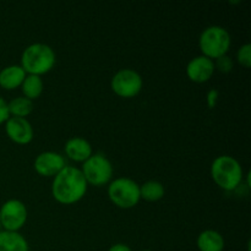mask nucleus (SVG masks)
<instances>
[{"label": "nucleus", "instance_id": "9d476101", "mask_svg": "<svg viewBox=\"0 0 251 251\" xmlns=\"http://www.w3.org/2000/svg\"><path fill=\"white\" fill-rule=\"evenodd\" d=\"M5 131L15 144L27 145L33 139V127L26 118L10 117L5 123Z\"/></svg>", "mask_w": 251, "mask_h": 251}, {"label": "nucleus", "instance_id": "dca6fc26", "mask_svg": "<svg viewBox=\"0 0 251 251\" xmlns=\"http://www.w3.org/2000/svg\"><path fill=\"white\" fill-rule=\"evenodd\" d=\"M22 92H24V97L28 98V100H33L41 97L44 90V83L41 76L37 75H26L24 82L21 85Z\"/></svg>", "mask_w": 251, "mask_h": 251}, {"label": "nucleus", "instance_id": "a211bd4d", "mask_svg": "<svg viewBox=\"0 0 251 251\" xmlns=\"http://www.w3.org/2000/svg\"><path fill=\"white\" fill-rule=\"evenodd\" d=\"M10 115L16 118H26L33 110V100L26 97L14 98L10 103H7Z\"/></svg>", "mask_w": 251, "mask_h": 251}, {"label": "nucleus", "instance_id": "b1692460", "mask_svg": "<svg viewBox=\"0 0 251 251\" xmlns=\"http://www.w3.org/2000/svg\"><path fill=\"white\" fill-rule=\"evenodd\" d=\"M141 251H152V250H149V249H146V250H141Z\"/></svg>", "mask_w": 251, "mask_h": 251}, {"label": "nucleus", "instance_id": "4be33fe9", "mask_svg": "<svg viewBox=\"0 0 251 251\" xmlns=\"http://www.w3.org/2000/svg\"><path fill=\"white\" fill-rule=\"evenodd\" d=\"M218 96H220V93H218L217 90L208 91V93H207V105H208V108H210V109H213V108L216 107V104H217Z\"/></svg>", "mask_w": 251, "mask_h": 251}, {"label": "nucleus", "instance_id": "0eeeda50", "mask_svg": "<svg viewBox=\"0 0 251 251\" xmlns=\"http://www.w3.org/2000/svg\"><path fill=\"white\" fill-rule=\"evenodd\" d=\"M144 81L141 75L132 69H122L110 81L113 92L122 98H134L141 92Z\"/></svg>", "mask_w": 251, "mask_h": 251}, {"label": "nucleus", "instance_id": "39448f33", "mask_svg": "<svg viewBox=\"0 0 251 251\" xmlns=\"http://www.w3.org/2000/svg\"><path fill=\"white\" fill-rule=\"evenodd\" d=\"M108 196L115 206L129 210L141 200L140 185L130 178H117L108 186Z\"/></svg>", "mask_w": 251, "mask_h": 251}, {"label": "nucleus", "instance_id": "f03ea898", "mask_svg": "<svg viewBox=\"0 0 251 251\" xmlns=\"http://www.w3.org/2000/svg\"><path fill=\"white\" fill-rule=\"evenodd\" d=\"M55 60V53L51 47L44 43H33L22 53L21 66L28 75L41 76L54 68Z\"/></svg>", "mask_w": 251, "mask_h": 251}, {"label": "nucleus", "instance_id": "20e7f679", "mask_svg": "<svg viewBox=\"0 0 251 251\" xmlns=\"http://www.w3.org/2000/svg\"><path fill=\"white\" fill-rule=\"evenodd\" d=\"M230 43L232 39L229 32L222 26L207 27L203 29L199 39V46L202 51V55L211 60L227 55Z\"/></svg>", "mask_w": 251, "mask_h": 251}, {"label": "nucleus", "instance_id": "1a4fd4ad", "mask_svg": "<svg viewBox=\"0 0 251 251\" xmlns=\"http://www.w3.org/2000/svg\"><path fill=\"white\" fill-rule=\"evenodd\" d=\"M34 171L42 176H55L66 167L65 158L58 152H42L34 159Z\"/></svg>", "mask_w": 251, "mask_h": 251}, {"label": "nucleus", "instance_id": "f3484780", "mask_svg": "<svg viewBox=\"0 0 251 251\" xmlns=\"http://www.w3.org/2000/svg\"><path fill=\"white\" fill-rule=\"evenodd\" d=\"M164 193L166 190L163 184L157 180H149L140 185V198L150 202H156L163 199Z\"/></svg>", "mask_w": 251, "mask_h": 251}, {"label": "nucleus", "instance_id": "6ab92c4d", "mask_svg": "<svg viewBox=\"0 0 251 251\" xmlns=\"http://www.w3.org/2000/svg\"><path fill=\"white\" fill-rule=\"evenodd\" d=\"M238 63L244 68H250L251 66V44L245 43L238 49L237 51Z\"/></svg>", "mask_w": 251, "mask_h": 251}, {"label": "nucleus", "instance_id": "f257e3e1", "mask_svg": "<svg viewBox=\"0 0 251 251\" xmlns=\"http://www.w3.org/2000/svg\"><path fill=\"white\" fill-rule=\"evenodd\" d=\"M87 185L81 169L66 166L54 176L51 194L59 203L73 205L82 200L87 193Z\"/></svg>", "mask_w": 251, "mask_h": 251}, {"label": "nucleus", "instance_id": "7ed1b4c3", "mask_svg": "<svg viewBox=\"0 0 251 251\" xmlns=\"http://www.w3.org/2000/svg\"><path fill=\"white\" fill-rule=\"evenodd\" d=\"M211 176L221 189L233 191L242 184L244 174L239 162L232 156H220L211 164Z\"/></svg>", "mask_w": 251, "mask_h": 251}, {"label": "nucleus", "instance_id": "423d86ee", "mask_svg": "<svg viewBox=\"0 0 251 251\" xmlns=\"http://www.w3.org/2000/svg\"><path fill=\"white\" fill-rule=\"evenodd\" d=\"M81 172H82L87 184L102 186L112 180L113 166L104 154L95 153L83 162Z\"/></svg>", "mask_w": 251, "mask_h": 251}, {"label": "nucleus", "instance_id": "9b49d317", "mask_svg": "<svg viewBox=\"0 0 251 251\" xmlns=\"http://www.w3.org/2000/svg\"><path fill=\"white\" fill-rule=\"evenodd\" d=\"M215 70V61L203 55H199L188 63L186 75L194 82L202 83L212 77Z\"/></svg>", "mask_w": 251, "mask_h": 251}, {"label": "nucleus", "instance_id": "f8f14e48", "mask_svg": "<svg viewBox=\"0 0 251 251\" xmlns=\"http://www.w3.org/2000/svg\"><path fill=\"white\" fill-rule=\"evenodd\" d=\"M64 150H65L66 156L71 161L75 162H85L86 159H88L93 154L92 146H91L90 142L83 139V137L78 136L69 139L66 141Z\"/></svg>", "mask_w": 251, "mask_h": 251}, {"label": "nucleus", "instance_id": "6e6552de", "mask_svg": "<svg viewBox=\"0 0 251 251\" xmlns=\"http://www.w3.org/2000/svg\"><path fill=\"white\" fill-rule=\"evenodd\" d=\"M27 207L22 201L11 199L0 207V223L1 228L7 232H19L27 221Z\"/></svg>", "mask_w": 251, "mask_h": 251}, {"label": "nucleus", "instance_id": "393cba45", "mask_svg": "<svg viewBox=\"0 0 251 251\" xmlns=\"http://www.w3.org/2000/svg\"><path fill=\"white\" fill-rule=\"evenodd\" d=\"M0 232H1V223H0Z\"/></svg>", "mask_w": 251, "mask_h": 251}, {"label": "nucleus", "instance_id": "aec40b11", "mask_svg": "<svg viewBox=\"0 0 251 251\" xmlns=\"http://www.w3.org/2000/svg\"><path fill=\"white\" fill-rule=\"evenodd\" d=\"M215 68H217L221 73H229L232 71L233 69V61L229 56L227 55H223L221 58L216 59V63H215Z\"/></svg>", "mask_w": 251, "mask_h": 251}, {"label": "nucleus", "instance_id": "5701e85b", "mask_svg": "<svg viewBox=\"0 0 251 251\" xmlns=\"http://www.w3.org/2000/svg\"><path fill=\"white\" fill-rule=\"evenodd\" d=\"M108 251H132V250L129 245L123 244V243H118V244L112 245V247L108 249Z\"/></svg>", "mask_w": 251, "mask_h": 251}, {"label": "nucleus", "instance_id": "2eb2a0df", "mask_svg": "<svg viewBox=\"0 0 251 251\" xmlns=\"http://www.w3.org/2000/svg\"><path fill=\"white\" fill-rule=\"evenodd\" d=\"M0 251H29V247L24 235L19 232H0Z\"/></svg>", "mask_w": 251, "mask_h": 251}, {"label": "nucleus", "instance_id": "4468645a", "mask_svg": "<svg viewBox=\"0 0 251 251\" xmlns=\"http://www.w3.org/2000/svg\"><path fill=\"white\" fill-rule=\"evenodd\" d=\"M196 245L200 251H223L225 249V238L217 230H203L199 234Z\"/></svg>", "mask_w": 251, "mask_h": 251}, {"label": "nucleus", "instance_id": "ddd939ff", "mask_svg": "<svg viewBox=\"0 0 251 251\" xmlns=\"http://www.w3.org/2000/svg\"><path fill=\"white\" fill-rule=\"evenodd\" d=\"M26 77L21 65H9L0 71V87L4 90H15L20 87Z\"/></svg>", "mask_w": 251, "mask_h": 251}, {"label": "nucleus", "instance_id": "412c9836", "mask_svg": "<svg viewBox=\"0 0 251 251\" xmlns=\"http://www.w3.org/2000/svg\"><path fill=\"white\" fill-rule=\"evenodd\" d=\"M9 118H10V113H9V108H7L6 100H5L2 97H0V125L6 123Z\"/></svg>", "mask_w": 251, "mask_h": 251}]
</instances>
